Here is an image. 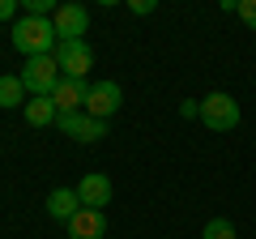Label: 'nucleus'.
<instances>
[{
	"mask_svg": "<svg viewBox=\"0 0 256 239\" xmlns=\"http://www.w3.org/2000/svg\"><path fill=\"white\" fill-rule=\"evenodd\" d=\"M13 47H18L26 60H34V56H56L60 34H56L52 18H18L13 22Z\"/></svg>",
	"mask_w": 256,
	"mask_h": 239,
	"instance_id": "1",
	"label": "nucleus"
},
{
	"mask_svg": "<svg viewBox=\"0 0 256 239\" xmlns=\"http://www.w3.org/2000/svg\"><path fill=\"white\" fill-rule=\"evenodd\" d=\"M22 86H26V94L30 98H47V94L60 86V64H56V56H34V60H26L22 64Z\"/></svg>",
	"mask_w": 256,
	"mask_h": 239,
	"instance_id": "2",
	"label": "nucleus"
},
{
	"mask_svg": "<svg viewBox=\"0 0 256 239\" xmlns=\"http://www.w3.org/2000/svg\"><path fill=\"white\" fill-rule=\"evenodd\" d=\"M201 124H205V128H214V132H230L239 124V102L230 98L226 90L205 94V98H201Z\"/></svg>",
	"mask_w": 256,
	"mask_h": 239,
	"instance_id": "3",
	"label": "nucleus"
},
{
	"mask_svg": "<svg viewBox=\"0 0 256 239\" xmlns=\"http://www.w3.org/2000/svg\"><path fill=\"white\" fill-rule=\"evenodd\" d=\"M56 64H60L64 77H77V82H86V73L94 68V47L86 43V38H68V43L56 47Z\"/></svg>",
	"mask_w": 256,
	"mask_h": 239,
	"instance_id": "4",
	"label": "nucleus"
},
{
	"mask_svg": "<svg viewBox=\"0 0 256 239\" xmlns=\"http://www.w3.org/2000/svg\"><path fill=\"white\" fill-rule=\"evenodd\" d=\"M124 107V90L116 82H90V98H86V116L94 120H111Z\"/></svg>",
	"mask_w": 256,
	"mask_h": 239,
	"instance_id": "5",
	"label": "nucleus"
},
{
	"mask_svg": "<svg viewBox=\"0 0 256 239\" xmlns=\"http://www.w3.org/2000/svg\"><path fill=\"white\" fill-rule=\"evenodd\" d=\"M56 128L64 132V137H73V141H98V137H107V120H94V116H86V111H73V116H60L56 120Z\"/></svg>",
	"mask_w": 256,
	"mask_h": 239,
	"instance_id": "6",
	"label": "nucleus"
},
{
	"mask_svg": "<svg viewBox=\"0 0 256 239\" xmlns=\"http://www.w3.org/2000/svg\"><path fill=\"white\" fill-rule=\"evenodd\" d=\"M52 26H56V34H60V43L82 38L86 26H90V9H86V4H60V9L52 13Z\"/></svg>",
	"mask_w": 256,
	"mask_h": 239,
	"instance_id": "7",
	"label": "nucleus"
},
{
	"mask_svg": "<svg viewBox=\"0 0 256 239\" xmlns=\"http://www.w3.org/2000/svg\"><path fill=\"white\" fill-rule=\"evenodd\" d=\"M86 98H90V82H77V77H60V86L52 90V102L60 116L86 111Z\"/></svg>",
	"mask_w": 256,
	"mask_h": 239,
	"instance_id": "8",
	"label": "nucleus"
},
{
	"mask_svg": "<svg viewBox=\"0 0 256 239\" xmlns=\"http://www.w3.org/2000/svg\"><path fill=\"white\" fill-rule=\"evenodd\" d=\"M77 196H82L86 210H102V205H111V180L102 171H90L77 180Z\"/></svg>",
	"mask_w": 256,
	"mask_h": 239,
	"instance_id": "9",
	"label": "nucleus"
},
{
	"mask_svg": "<svg viewBox=\"0 0 256 239\" xmlns=\"http://www.w3.org/2000/svg\"><path fill=\"white\" fill-rule=\"evenodd\" d=\"M68 239H107V214L102 210H77V218L68 222Z\"/></svg>",
	"mask_w": 256,
	"mask_h": 239,
	"instance_id": "10",
	"label": "nucleus"
},
{
	"mask_svg": "<svg viewBox=\"0 0 256 239\" xmlns=\"http://www.w3.org/2000/svg\"><path fill=\"white\" fill-rule=\"evenodd\" d=\"M77 210H82V196H77V188H56V192L47 196V214H52L56 222H73Z\"/></svg>",
	"mask_w": 256,
	"mask_h": 239,
	"instance_id": "11",
	"label": "nucleus"
},
{
	"mask_svg": "<svg viewBox=\"0 0 256 239\" xmlns=\"http://www.w3.org/2000/svg\"><path fill=\"white\" fill-rule=\"evenodd\" d=\"M22 116H26V124H34V128H47V124L60 120V111H56L52 94H47V98H30L26 107H22Z\"/></svg>",
	"mask_w": 256,
	"mask_h": 239,
	"instance_id": "12",
	"label": "nucleus"
},
{
	"mask_svg": "<svg viewBox=\"0 0 256 239\" xmlns=\"http://www.w3.org/2000/svg\"><path fill=\"white\" fill-rule=\"evenodd\" d=\"M26 86H22V77L18 73H4L0 77V107L4 111H13V107H26Z\"/></svg>",
	"mask_w": 256,
	"mask_h": 239,
	"instance_id": "13",
	"label": "nucleus"
},
{
	"mask_svg": "<svg viewBox=\"0 0 256 239\" xmlns=\"http://www.w3.org/2000/svg\"><path fill=\"white\" fill-rule=\"evenodd\" d=\"M201 239H235V222L230 218H210L201 230Z\"/></svg>",
	"mask_w": 256,
	"mask_h": 239,
	"instance_id": "14",
	"label": "nucleus"
},
{
	"mask_svg": "<svg viewBox=\"0 0 256 239\" xmlns=\"http://www.w3.org/2000/svg\"><path fill=\"white\" fill-rule=\"evenodd\" d=\"M56 9H60L56 0H26V18H52Z\"/></svg>",
	"mask_w": 256,
	"mask_h": 239,
	"instance_id": "15",
	"label": "nucleus"
},
{
	"mask_svg": "<svg viewBox=\"0 0 256 239\" xmlns=\"http://www.w3.org/2000/svg\"><path fill=\"white\" fill-rule=\"evenodd\" d=\"M180 116L184 120H201V98H184L180 102Z\"/></svg>",
	"mask_w": 256,
	"mask_h": 239,
	"instance_id": "16",
	"label": "nucleus"
},
{
	"mask_svg": "<svg viewBox=\"0 0 256 239\" xmlns=\"http://www.w3.org/2000/svg\"><path fill=\"white\" fill-rule=\"evenodd\" d=\"M239 18H244L248 26L256 30V0H239Z\"/></svg>",
	"mask_w": 256,
	"mask_h": 239,
	"instance_id": "17",
	"label": "nucleus"
},
{
	"mask_svg": "<svg viewBox=\"0 0 256 239\" xmlns=\"http://www.w3.org/2000/svg\"><path fill=\"white\" fill-rule=\"evenodd\" d=\"M128 9L137 13V18H146V13H154V9H158V0H128Z\"/></svg>",
	"mask_w": 256,
	"mask_h": 239,
	"instance_id": "18",
	"label": "nucleus"
},
{
	"mask_svg": "<svg viewBox=\"0 0 256 239\" xmlns=\"http://www.w3.org/2000/svg\"><path fill=\"white\" fill-rule=\"evenodd\" d=\"M18 18V0H0V22H13Z\"/></svg>",
	"mask_w": 256,
	"mask_h": 239,
	"instance_id": "19",
	"label": "nucleus"
}]
</instances>
